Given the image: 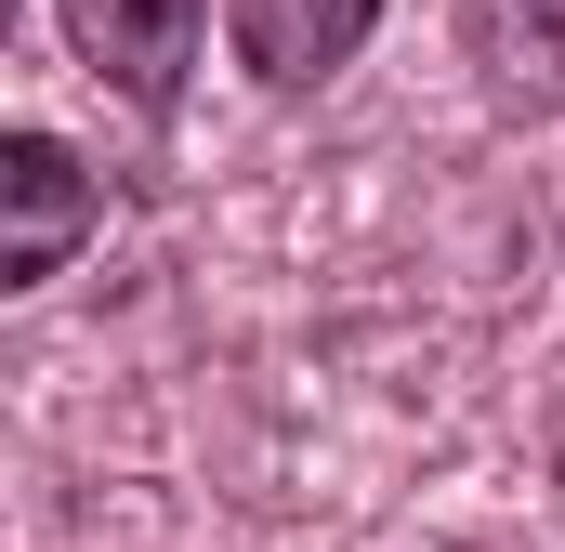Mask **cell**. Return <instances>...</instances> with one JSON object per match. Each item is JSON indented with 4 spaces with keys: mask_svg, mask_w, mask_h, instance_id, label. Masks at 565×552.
Returning <instances> with one entry per match:
<instances>
[{
    "mask_svg": "<svg viewBox=\"0 0 565 552\" xmlns=\"http://www.w3.org/2000/svg\"><path fill=\"white\" fill-rule=\"evenodd\" d=\"M66 13V53L145 106V119H171L184 106V66H198V26H211V0H53Z\"/></svg>",
    "mask_w": 565,
    "mask_h": 552,
    "instance_id": "1",
    "label": "cell"
},
{
    "mask_svg": "<svg viewBox=\"0 0 565 552\" xmlns=\"http://www.w3.org/2000/svg\"><path fill=\"white\" fill-rule=\"evenodd\" d=\"M460 53L487 66L500 106L565 119V0H460Z\"/></svg>",
    "mask_w": 565,
    "mask_h": 552,
    "instance_id": "4",
    "label": "cell"
},
{
    "mask_svg": "<svg viewBox=\"0 0 565 552\" xmlns=\"http://www.w3.org/2000/svg\"><path fill=\"white\" fill-rule=\"evenodd\" d=\"M0 211H13V224H0V276L40 289V276H66V251L106 224V184H93L53 132H0Z\"/></svg>",
    "mask_w": 565,
    "mask_h": 552,
    "instance_id": "2",
    "label": "cell"
},
{
    "mask_svg": "<svg viewBox=\"0 0 565 552\" xmlns=\"http://www.w3.org/2000/svg\"><path fill=\"white\" fill-rule=\"evenodd\" d=\"M369 26H382V0H224V40H237V66H250L264 93L342 79V66L369 53Z\"/></svg>",
    "mask_w": 565,
    "mask_h": 552,
    "instance_id": "3",
    "label": "cell"
}]
</instances>
